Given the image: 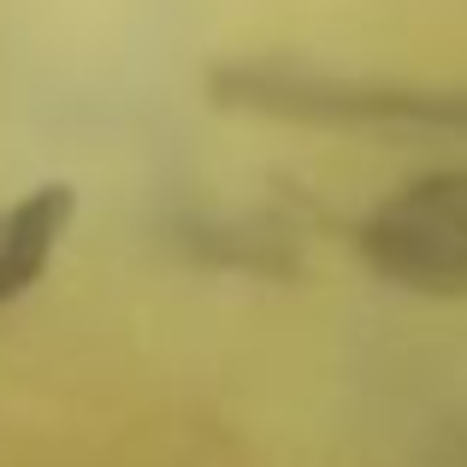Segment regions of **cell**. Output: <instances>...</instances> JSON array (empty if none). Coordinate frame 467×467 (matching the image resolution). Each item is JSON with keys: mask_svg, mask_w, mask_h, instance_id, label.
<instances>
[{"mask_svg": "<svg viewBox=\"0 0 467 467\" xmlns=\"http://www.w3.org/2000/svg\"><path fill=\"white\" fill-rule=\"evenodd\" d=\"M355 249L390 290L467 302V160L414 171L379 195L355 231Z\"/></svg>", "mask_w": 467, "mask_h": 467, "instance_id": "6da1fadb", "label": "cell"}, {"mask_svg": "<svg viewBox=\"0 0 467 467\" xmlns=\"http://www.w3.org/2000/svg\"><path fill=\"white\" fill-rule=\"evenodd\" d=\"M71 213H78V195L66 183H42L24 202L0 207V302H18L47 273L59 237L71 231Z\"/></svg>", "mask_w": 467, "mask_h": 467, "instance_id": "7a4b0ae2", "label": "cell"}]
</instances>
